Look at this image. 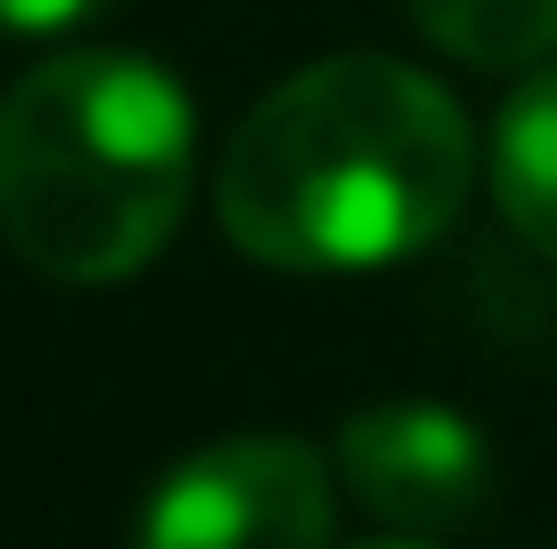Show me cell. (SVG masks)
Segmentation results:
<instances>
[{
	"mask_svg": "<svg viewBox=\"0 0 557 549\" xmlns=\"http://www.w3.org/2000/svg\"><path fill=\"white\" fill-rule=\"evenodd\" d=\"M476 186V129L405 57H323L243 113L219 162V226L283 275L412 259Z\"/></svg>",
	"mask_w": 557,
	"mask_h": 549,
	"instance_id": "cell-1",
	"label": "cell"
},
{
	"mask_svg": "<svg viewBox=\"0 0 557 549\" xmlns=\"http://www.w3.org/2000/svg\"><path fill=\"white\" fill-rule=\"evenodd\" d=\"M195 105L162 65L73 49L0 98V235L49 283H129L178 235Z\"/></svg>",
	"mask_w": 557,
	"mask_h": 549,
	"instance_id": "cell-2",
	"label": "cell"
},
{
	"mask_svg": "<svg viewBox=\"0 0 557 549\" xmlns=\"http://www.w3.org/2000/svg\"><path fill=\"white\" fill-rule=\"evenodd\" d=\"M138 549H332V461L299 437H219L146 494Z\"/></svg>",
	"mask_w": 557,
	"mask_h": 549,
	"instance_id": "cell-3",
	"label": "cell"
},
{
	"mask_svg": "<svg viewBox=\"0 0 557 549\" xmlns=\"http://www.w3.org/2000/svg\"><path fill=\"white\" fill-rule=\"evenodd\" d=\"M339 477L405 541L460 534L493 494L485 437H476L453 404H429V396H396V404L356 412V421L339 428Z\"/></svg>",
	"mask_w": 557,
	"mask_h": 549,
	"instance_id": "cell-4",
	"label": "cell"
},
{
	"mask_svg": "<svg viewBox=\"0 0 557 549\" xmlns=\"http://www.w3.org/2000/svg\"><path fill=\"white\" fill-rule=\"evenodd\" d=\"M493 202L542 259H557V65L533 73L493 122Z\"/></svg>",
	"mask_w": 557,
	"mask_h": 549,
	"instance_id": "cell-5",
	"label": "cell"
},
{
	"mask_svg": "<svg viewBox=\"0 0 557 549\" xmlns=\"http://www.w3.org/2000/svg\"><path fill=\"white\" fill-rule=\"evenodd\" d=\"M405 16L460 65H542L557 49V0H405Z\"/></svg>",
	"mask_w": 557,
	"mask_h": 549,
	"instance_id": "cell-6",
	"label": "cell"
},
{
	"mask_svg": "<svg viewBox=\"0 0 557 549\" xmlns=\"http://www.w3.org/2000/svg\"><path fill=\"white\" fill-rule=\"evenodd\" d=\"M98 9L106 0H0V33H65Z\"/></svg>",
	"mask_w": 557,
	"mask_h": 549,
	"instance_id": "cell-7",
	"label": "cell"
},
{
	"mask_svg": "<svg viewBox=\"0 0 557 549\" xmlns=\"http://www.w3.org/2000/svg\"><path fill=\"white\" fill-rule=\"evenodd\" d=\"M372 549H429V541H372Z\"/></svg>",
	"mask_w": 557,
	"mask_h": 549,
	"instance_id": "cell-8",
	"label": "cell"
}]
</instances>
